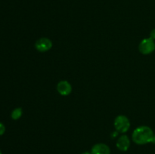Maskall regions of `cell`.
I'll list each match as a JSON object with an SVG mask.
<instances>
[{"label": "cell", "instance_id": "7c38bea8", "mask_svg": "<svg viewBox=\"0 0 155 154\" xmlns=\"http://www.w3.org/2000/svg\"><path fill=\"white\" fill-rule=\"evenodd\" d=\"M82 154H92V152H83Z\"/></svg>", "mask_w": 155, "mask_h": 154}, {"label": "cell", "instance_id": "5bb4252c", "mask_svg": "<svg viewBox=\"0 0 155 154\" xmlns=\"http://www.w3.org/2000/svg\"><path fill=\"white\" fill-rule=\"evenodd\" d=\"M0 154H2V151L1 150H0Z\"/></svg>", "mask_w": 155, "mask_h": 154}, {"label": "cell", "instance_id": "4fadbf2b", "mask_svg": "<svg viewBox=\"0 0 155 154\" xmlns=\"http://www.w3.org/2000/svg\"><path fill=\"white\" fill-rule=\"evenodd\" d=\"M153 143H155V134H154V139H153Z\"/></svg>", "mask_w": 155, "mask_h": 154}, {"label": "cell", "instance_id": "3957f363", "mask_svg": "<svg viewBox=\"0 0 155 154\" xmlns=\"http://www.w3.org/2000/svg\"><path fill=\"white\" fill-rule=\"evenodd\" d=\"M139 50L142 54H149L155 50V42L151 38L144 39L139 45Z\"/></svg>", "mask_w": 155, "mask_h": 154}, {"label": "cell", "instance_id": "9c48e42d", "mask_svg": "<svg viewBox=\"0 0 155 154\" xmlns=\"http://www.w3.org/2000/svg\"><path fill=\"white\" fill-rule=\"evenodd\" d=\"M5 131V127L4 124L0 122V135H2Z\"/></svg>", "mask_w": 155, "mask_h": 154}, {"label": "cell", "instance_id": "52a82bcc", "mask_svg": "<svg viewBox=\"0 0 155 154\" xmlns=\"http://www.w3.org/2000/svg\"><path fill=\"white\" fill-rule=\"evenodd\" d=\"M91 152L92 154H110V149L107 144L100 143L92 146Z\"/></svg>", "mask_w": 155, "mask_h": 154}, {"label": "cell", "instance_id": "277c9868", "mask_svg": "<svg viewBox=\"0 0 155 154\" xmlns=\"http://www.w3.org/2000/svg\"><path fill=\"white\" fill-rule=\"evenodd\" d=\"M35 47L40 52H45L51 49L52 47V42L48 38H41L36 41Z\"/></svg>", "mask_w": 155, "mask_h": 154}, {"label": "cell", "instance_id": "30bf717a", "mask_svg": "<svg viewBox=\"0 0 155 154\" xmlns=\"http://www.w3.org/2000/svg\"><path fill=\"white\" fill-rule=\"evenodd\" d=\"M150 38H151V39L155 40V29L151 30V33H150Z\"/></svg>", "mask_w": 155, "mask_h": 154}, {"label": "cell", "instance_id": "5b68a950", "mask_svg": "<svg viewBox=\"0 0 155 154\" xmlns=\"http://www.w3.org/2000/svg\"><path fill=\"white\" fill-rule=\"evenodd\" d=\"M57 90L60 95L63 96H68L72 91V86L68 81H61L58 83Z\"/></svg>", "mask_w": 155, "mask_h": 154}, {"label": "cell", "instance_id": "6da1fadb", "mask_svg": "<svg viewBox=\"0 0 155 154\" xmlns=\"http://www.w3.org/2000/svg\"><path fill=\"white\" fill-rule=\"evenodd\" d=\"M154 136V131L150 127L142 125L134 130L132 137L134 143L136 144L144 145L153 142Z\"/></svg>", "mask_w": 155, "mask_h": 154}, {"label": "cell", "instance_id": "ba28073f", "mask_svg": "<svg viewBox=\"0 0 155 154\" xmlns=\"http://www.w3.org/2000/svg\"><path fill=\"white\" fill-rule=\"evenodd\" d=\"M22 113H23V111L21 108L18 107V108L15 109L12 113V118L14 119V120H18V119H19L21 117Z\"/></svg>", "mask_w": 155, "mask_h": 154}, {"label": "cell", "instance_id": "7a4b0ae2", "mask_svg": "<svg viewBox=\"0 0 155 154\" xmlns=\"http://www.w3.org/2000/svg\"><path fill=\"white\" fill-rule=\"evenodd\" d=\"M114 127L118 132L125 133L130 129V122L125 116H118L114 120Z\"/></svg>", "mask_w": 155, "mask_h": 154}, {"label": "cell", "instance_id": "8992f818", "mask_svg": "<svg viewBox=\"0 0 155 154\" xmlns=\"http://www.w3.org/2000/svg\"><path fill=\"white\" fill-rule=\"evenodd\" d=\"M130 146V140L127 135H122L118 138L117 141V147L123 152H126Z\"/></svg>", "mask_w": 155, "mask_h": 154}, {"label": "cell", "instance_id": "8fae6325", "mask_svg": "<svg viewBox=\"0 0 155 154\" xmlns=\"http://www.w3.org/2000/svg\"><path fill=\"white\" fill-rule=\"evenodd\" d=\"M118 134H119V132H118L117 131H114V132L112 133V134H111V137H112V138H114V137H116L118 135Z\"/></svg>", "mask_w": 155, "mask_h": 154}]
</instances>
